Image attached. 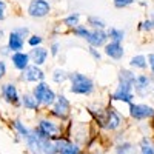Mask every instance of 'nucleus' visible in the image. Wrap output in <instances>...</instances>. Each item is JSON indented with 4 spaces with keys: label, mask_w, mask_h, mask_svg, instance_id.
Masks as SVG:
<instances>
[{
    "label": "nucleus",
    "mask_w": 154,
    "mask_h": 154,
    "mask_svg": "<svg viewBox=\"0 0 154 154\" xmlns=\"http://www.w3.org/2000/svg\"><path fill=\"white\" fill-rule=\"evenodd\" d=\"M105 54L114 60H120L123 57V46L120 42H111L105 45Z\"/></svg>",
    "instance_id": "nucleus-14"
},
{
    "label": "nucleus",
    "mask_w": 154,
    "mask_h": 154,
    "mask_svg": "<svg viewBox=\"0 0 154 154\" xmlns=\"http://www.w3.org/2000/svg\"><path fill=\"white\" fill-rule=\"evenodd\" d=\"M72 34L75 37H80V38H86L89 35V29L86 26H83V25H77V26L72 28Z\"/></svg>",
    "instance_id": "nucleus-26"
},
{
    "label": "nucleus",
    "mask_w": 154,
    "mask_h": 154,
    "mask_svg": "<svg viewBox=\"0 0 154 154\" xmlns=\"http://www.w3.org/2000/svg\"><path fill=\"white\" fill-rule=\"evenodd\" d=\"M89 54H91V56H93V59H94V60H97V62H99V60H100V57H102V56H100V53H99V51H97L96 48H93V46L89 48Z\"/></svg>",
    "instance_id": "nucleus-32"
},
{
    "label": "nucleus",
    "mask_w": 154,
    "mask_h": 154,
    "mask_svg": "<svg viewBox=\"0 0 154 154\" xmlns=\"http://www.w3.org/2000/svg\"><path fill=\"white\" fill-rule=\"evenodd\" d=\"M23 37L19 35L17 32L11 31L9 34V38H8V48L11 49V53H19V51L23 48Z\"/></svg>",
    "instance_id": "nucleus-16"
},
{
    "label": "nucleus",
    "mask_w": 154,
    "mask_h": 154,
    "mask_svg": "<svg viewBox=\"0 0 154 154\" xmlns=\"http://www.w3.org/2000/svg\"><path fill=\"white\" fill-rule=\"evenodd\" d=\"M130 116L136 120H143L154 116V109L143 103H130Z\"/></svg>",
    "instance_id": "nucleus-7"
},
{
    "label": "nucleus",
    "mask_w": 154,
    "mask_h": 154,
    "mask_svg": "<svg viewBox=\"0 0 154 154\" xmlns=\"http://www.w3.org/2000/svg\"><path fill=\"white\" fill-rule=\"evenodd\" d=\"M68 79L71 82V93L79 96H89L94 91V82L88 75L82 72H71L68 74Z\"/></svg>",
    "instance_id": "nucleus-1"
},
{
    "label": "nucleus",
    "mask_w": 154,
    "mask_h": 154,
    "mask_svg": "<svg viewBox=\"0 0 154 154\" xmlns=\"http://www.w3.org/2000/svg\"><path fill=\"white\" fill-rule=\"evenodd\" d=\"M152 28H154V23H152L151 19L146 20V22H143V23H142V26H140V29H145V31H149V29H152Z\"/></svg>",
    "instance_id": "nucleus-31"
},
{
    "label": "nucleus",
    "mask_w": 154,
    "mask_h": 154,
    "mask_svg": "<svg viewBox=\"0 0 154 154\" xmlns=\"http://www.w3.org/2000/svg\"><path fill=\"white\" fill-rule=\"evenodd\" d=\"M43 140L40 136L37 134L35 128L29 131V136L25 139V142L28 145V149L31 151V154H43Z\"/></svg>",
    "instance_id": "nucleus-8"
},
{
    "label": "nucleus",
    "mask_w": 154,
    "mask_h": 154,
    "mask_svg": "<svg viewBox=\"0 0 154 154\" xmlns=\"http://www.w3.org/2000/svg\"><path fill=\"white\" fill-rule=\"evenodd\" d=\"M133 97H134L133 85H130V83H122V82H119L117 89H116L114 94L111 96L112 100L125 102V103H133Z\"/></svg>",
    "instance_id": "nucleus-5"
},
{
    "label": "nucleus",
    "mask_w": 154,
    "mask_h": 154,
    "mask_svg": "<svg viewBox=\"0 0 154 154\" xmlns=\"http://www.w3.org/2000/svg\"><path fill=\"white\" fill-rule=\"evenodd\" d=\"M108 38H111V42H122L125 38V31L119 29V28H109L106 31Z\"/></svg>",
    "instance_id": "nucleus-18"
},
{
    "label": "nucleus",
    "mask_w": 154,
    "mask_h": 154,
    "mask_svg": "<svg viewBox=\"0 0 154 154\" xmlns=\"http://www.w3.org/2000/svg\"><path fill=\"white\" fill-rule=\"evenodd\" d=\"M5 11H6V3L3 2V0H0V20L5 19Z\"/></svg>",
    "instance_id": "nucleus-33"
},
{
    "label": "nucleus",
    "mask_w": 154,
    "mask_h": 154,
    "mask_svg": "<svg viewBox=\"0 0 154 154\" xmlns=\"http://www.w3.org/2000/svg\"><path fill=\"white\" fill-rule=\"evenodd\" d=\"M130 65L133 68H137V69H145L146 65H148V62H146V57L145 56H134L130 62Z\"/></svg>",
    "instance_id": "nucleus-20"
},
{
    "label": "nucleus",
    "mask_w": 154,
    "mask_h": 154,
    "mask_svg": "<svg viewBox=\"0 0 154 154\" xmlns=\"http://www.w3.org/2000/svg\"><path fill=\"white\" fill-rule=\"evenodd\" d=\"M86 20H88V25H89V26H93L94 29H103V28L106 26L105 22L102 20V19H99L97 16H89Z\"/></svg>",
    "instance_id": "nucleus-25"
},
{
    "label": "nucleus",
    "mask_w": 154,
    "mask_h": 154,
    "mask_svg": "<svg viewBox=\"0 0 154 154\" xmlns=\"http://www.w3.org/2000/svg\"><path fill=\"white\" fill-rule=\"evenodd\" d=\"M56 99H57L56 93H54L51 88H48V89H46V93H45V96H43L42 105H45V106H53V105H54V102H56Z\"/></svg>",
    "instance_id": "nucleus-23"
},
{
    "label": "nucleus",
    "mask_w": 154,
    "mask_h": 154,
    "mask_svg": "<svg viewBox=\"0 0 154 154\" xmlns=\"http://www.w3.org/2000/svg\"><path fill=\"white\" fill-rule=\"evenodd\" d=\"M14 32H17V34L22 35V37H26V35L29 34V29H28V28H16Z\"/></svg>",
    "instance_id": "nucleus-34"
},
{
    "label": "nucleus",
    "mask_w": 154,
    "mask_h": 154,
    "mask_svg": "<svg viewBox=\"0 0 154 154\" xmlns=\"http://www.w3.org/2000/svg\"><path fill=\"white\" fill-rule=\"evenodd\" d=\"M37 134L40 136L42 139H53L59 134V126L53 122V120H48V119H42L38 122L37 128H35Z\"/></svg>",
    "instance_id": "nucleus-4"
},
{
    "label": "nucleus",
    "mask_w": 154,
    "mask_h": 154,
    "mask_svg": "<svg viewBox=\"0 0 154 154\" xmlns=\"http://www.w3.org/2000/svg\"><path fill=\"white\" fill-rule=\"evenodd\" d=\"M68 79V72H65L63 69H54V72H53V80L56 82V83H63Z\"/></svg>",
    "instance_id": "nucleus-27"
},
{
    "label": "nucleus",
    "mask_w": 154,
    "mask_h": 154,
    "mask_svg": "<svg viewBox=\"0 0 154 154\" xmlns=\"http://www.w3.org/2000/svg\"><path fill=\"white\" fill-rule=\"evenodd\" d=\"M122 120H120V116L116 112V109L109 108L105 111V123H103V128H106V130H117V128L120 126Z\"/></svg>",
    "instance_id": "nucleus-12"
},
{
    "label": "nucleus",
    "mask_w": 154,
    "mask_h": 154,
    "mask_svg": "<svg viewBox=\"0 0 154 154\" xmlns=\"http://www.w3.org/2000/svg\"><path fill=\"white\" fill-rule=\"evenodd\" d=\"M51 11V5L46 0H31L28 5V14L34 19L46 17Z\"/></svg>",
    "instance_id": "nucleus-3"
},
{
    "label": "nucleus",
    "mask_w": 154,
    "mask_h": 154,
    "mask_svg": "<svg viewBox=\"0 0 154 154\" xmlns=\"http://www.w3.org/2000/svg\"><path fill=\"white\" fill-rule=\"evenodd\" d=\"M0 53H2L3 56H8V54L11 53V49H9L8 46H3V48H0Z\"/></svg>",
    "instance_id": "nucleus-38"
},
{
    "label": "nucleus",
    "mask_w": 154,
    "mask_h": 154,
    "mask_svg": "<svg viewBox=\"0 0 154 154\" xmlns=\"http://www.w3.org/2000/svg\"><path fill=\"white\" fill-rule=\"evenodd\" d=\"M114 2V6L116 8H126L134 3V0H112Z\"/></svg>",
    "instance_id": "nucleus-29"
},
{
    "label": "nucleus",
    "mask_w": 154,
    "mask_h": 154,
    "mask_svg": "<svg viewBox=\"0 0 154 154\" xmlns=\"http://www.w3.org/2000/svg\"><path fill=\"white\" fill-rule=\"evenodd\" d=\"M59 49H60L59 42H54L53 45H51V54H53V56H57V54H59Z\"/></svg>",
    "instance_id": "nucleus-35"
},
{
    "label": "nucleus",
    "mask_w": 154,
    "mask_h": 154,
    "mask_svg": "<svg viewBox=\"0 0 154 154\" xmlns=\"http://www.w3.org/2000/svg\"><path fill=\"white\" fill-rule=\"evenodd\" d=\"M2 96L3 99L8 102V103H12V105H19L20 103V96H19V91L14 83H6L2 86Z\"/></svg>",
    "instance_id": "nucleus-10"
},
{
    "label": "nucleus",
    "mask_w": 154,
    "mask_h": 154,
    "mask_svg": "<svg viewBox=\"0 0 154 154\" xmlns=\"http://www.w3.org/2000/svg\"><path fill=\"white\" fill-rule=\"evenodd\" d=\"M6 74V65H5V62H2V60H0V75H5Z\"/></svg>",
    "instance_id": "nucleus-37"
},
{
    "label": "nucleus",
    "mask_w": 154,
    "mask_h": 154,
    "mask_svg": "<svg viewBox=\"0 0 154 154\" xmlns=\"http://www.w3.org/2000/svg\"><path fill=\"white\" fill-rule=\"evenodd\" d=\"M108 40V35L103 29H94V31H89V35L86 37V42L91 45L93 48H99V46H103Z\"/></svg>",
    "instance_id": "nucleus-11"
},
{
    "label": "nucleus",
    "mask_w": 154,
    "mask_h": 154,
    "mask_svg": "<svg viewBox=\"0 0 154 154\" xmlns=\"http://www.w3.org/2000/svg\"><path fill=\"white\" fill-rule=\"evenodd\" d=\"M133 89L136 91L137 96H148L149 93H152V89H154V83H152V79L148 75H143V74H140V75H136V80L133 83Z\"/></svg>",
    "instance_id": "nucleus-2"
},
{
    "label": "nucleus",
    "mask_w": 154,
    "mask_h": 154,
    "mask_svg": "<svg viewBox=\"0 0 154 154\" xmlns=\"http://www.w3.org/2000/svg\"><path fill=\"white\" fill-rule=\"evenodd\" d=\"M11 62H12V65H14L16 69L23 71L25 68L29 65V56L22 53V51H19V53H14L11 56Z\"/></svg>",
    "instance_id": "nucleus-15"
},
{
    "label": "nucleus",
    "mask_w": 154,
    "mask_h": 154,
    "mask_svg": "<svg viewBox=\"0 0 154 154\" xmlns=\"http://www.w3.org/2000/svg\"><path fill=\"white\" fill-rule=\"evenodd\" d=\"M116 152H117V154H137L134 145L133 143H128V142L119 145L117 148H116Z\"/></svg>",
    "instance_id": "nucleus-24"
},
{
    "label": "nucleus",
    "mask_w": 154,
    "mask_h": 154,
    "mask_svg": "<svg viewBox=\"0 0 154 154\" xmlns=\"http://www.w3.org/2000/svg\"><path fill=\"white\" fill-rule=\"evenodd\" d=\"M0 79H2V75H0Z\"/></svg>",
    "instance_id": "nucleus-40"
},
{
    "label": "nucleus",
    "mask_w": 154,
    "mask_h": 154,
    "mask_svg": "<svg viewBox=\"0 0 154 154\" xmlns=\"http://www.w3.org/2000/svg\"><path fill=\"white\" fill-rule=\"evenodd\" d=\"M134 80H136V74H133L131 71H128V69H122V71L119 72V82L133 85V83H134Z\"/></svg>",
    "instance_id": "nucleus-21"
},
{
    "label": "nucleus",
    "mask_w": 154,
    "mask_h": 154,
    "mask_svg": "<svg viewBox=\"0 0 154 154\" xmlns=\"http://www.w3.org/2000/svg\"><path fill=\"white\" fill-rule=\"evenodd\" d=\"M3 34H5V32H3L2 29H0V38H3Z\"/></svg>",
    "instance_id": "nucleus-39"
},
{
    "label": "nucleus",
    "mask_w": 154,
    "mask_h": 154,
    "mask_svg": "<svg viewBox=\"0 0 154 154\" xmlns=\"http://www.w3.org/2000/svg\"><path fill=\"white\" fill-rule=\"evenodd\" d=\"M69 109H71V105H69V102L65 96H57L56 102H54V105H53V111H51V114L56 116V117L62 119V120H65L68 116H69Z\"/></svg>",
    "instance_id": "nucleus-6"
},
{
    "label": "nucleus",
    "mask_w": 154,
    "mask_h": 154,
    "mask_svg": "<svg viewBox=\"0 0 154 154\" xmlns=\"http://www.w3.org/2000/svg\"><path fill=\"white\" fill-rule=\"evenodd\" d=\"M146 60H148V65H149V68H151V71L154 74V54H149Z\"/></svg>",
    "instance_id": "nucleus-36"
},
{
    "label": "nucleus",
    "mask_w": 154,
    "mask_h": 154,
    "mask_svg": "<svg viewBox=\"0 0 154 154\" xmlns=\"http://www.w3.org/2000/svg\"><path fill=\"white\" fill-rule=\"evenodd\" d=\"M79 20H80V14L79 12H72V14H69L68 17L63 19V25L68 26V28H74V26L79 25Z\"/></svg>",
    "instance_id": "nucleus-22"
},
{
    "label": "nucleus",
    "mask_w": 154,
    "mask_h": 154,
    "mask_svg": "<svg viewBox=\"0 0 154 154\" xmlns=\"http://www.w3.org/2000/svg\"><path fill=\"white\" fill-rule=\"evenodd\" d=\"M43 79H45V74L37 65H32V66L28 65L22 71V80L25 82H42Z\"/></svg>",
    "instance_id": "nucleus-9"
},
{
    "label": "nucleus",
    "mask_w": 154,
    "mask_h": 154,
    "mask_svg": "<svg viewBox=\"0 0 154 154\" xmlns=\"http://www.w3.org/2000/svg\"><path fill=\"white\" fill-rule=\"evenodd\" d=\"M43 42V38L40 37V35H31L29 38H28V43L34 48V46H40V43Z\"/></svg>",
    "instance_id": "nucleus-30"
},
{
    "label": "nucleus",
    "mask_w": 154,
    "mask_h": 154,
    "mask_svg": "<svg viewBox=\"0 0 154 154\" xmlns=\"http://www.w3.org/2000/svg\"><path fill=\"white\" fill-rule=\"evenodd\" d=\"M12 128H14V130L17 131V134H19V136H20L23 140L29 136V131H31V130H28V128L25 126V125H23V123H22L19 119H17V120H12Z\"/></svg>",
    "instance_id": "nucleus-19"
},
{
    "label": "nucleus",
    "mask_w": 154,
    "mask_h": 154,
    "mask_svg": "<svg viewBox=\"0 0 154 154\" xmlns=\"http://www.w3.org/2000/svg\"><path fill=\"white\" fill-rule=\"evenodd\" d=\"M140 154H154V145L149 143V140L145 137L140 145Z\"/></svg>",
    "instance_id": "nucleus-28"
},
{
    "label": "nucleus",
    "mask_w": 154,
    "mask_h": 154,
    "mask_svg": "<svg viewBox=\"0 0 154 154\" xmlns=\"http://www.w3.org/2000/svg\"><path fill=\"white\" fill-rule=\"evenodd\" d=\"M28 56H29V60L34 63V65L40 66V65H43V63L46 62V59H48V51L43 46H34L29 51Z\"/></svg>",
    "instance_id": "nucleus-13"
},
{
    "label": "nucleus",
    "mask_w": 154,
    "mask_h": 154,
    "mask_svg": "<svg viewBox=\"0 0 154 154\" xmlns=\"http://www.w3.org/2000/svg\"><path fill=\"white\" fill-rule=\"evenodd\" d=\"M22 105L26 109H29V111H34V109L38 108V103H37V100L34 99L32 94H25L22 97Z\"/></svg>",
    "instance_id": "nucleus-17"
}]
</instances>
